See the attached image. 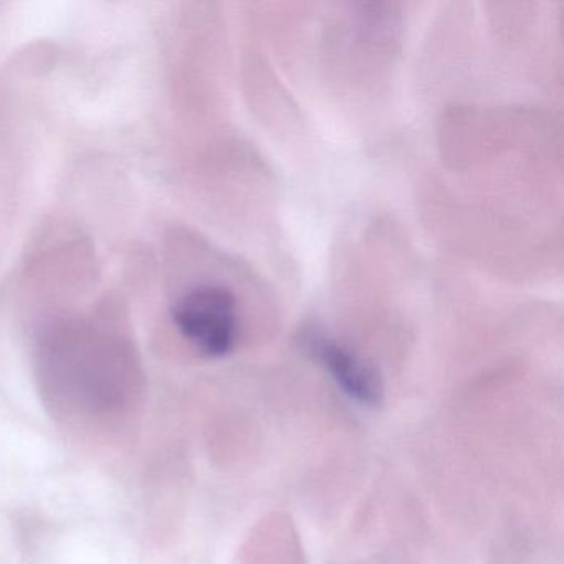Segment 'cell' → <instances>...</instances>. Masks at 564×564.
<instances>
[{
  "mask_svg": "<svg viewBox=\"0 0 564 564\" xmlns=\"http://www.w3.org/2000/svg\"><path fill=\"white\" fill-rule=\"evenodd\" d=\"M173 319L181 335L204 356L223 358L239 336V310L232 293L223 286H199L176 303Z\"/></svg>",
  "mask_w": 564,
  "mask_h": 564,
  "instance_id": "6da1fadb",
  "label": "cell"
},
{
  "mask_svg": "<svg viewBox=\"0 0 564 564\" xmlns=\"http://www.w3.org/2000/svg\"><path fill=\"white\" fill-rule=\"evenodd\" d=\"M302 345L349 398L365 405H376L381 402V378L361 356L356 355L341 343L313 329L303 335Z\"/></svg>",
  "mask_w": 564,
  "mask_h": 564,
  "instance_id": "7a4b0ae2",
  "label": "cell"
}]
</instances>
